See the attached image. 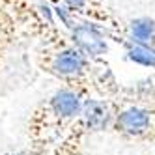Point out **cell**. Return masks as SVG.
<instances>
[{
	"instance_id": "6da1fadb",
	"label": "cell",
	"mask_w": 155,
	"mask_h": 155,
	"mask_svg": "<svg viewBox=\"0 0 155 155\" xmlns=\"http://www.w3.org/2000/svg\"><path fill=\"white\" fill-rule=\"evenodd\" d=\"M34 62L41 73L73 90L84 99H112L121 95V86L110 65H99L71 41L62 26L54 23L49 34L38 41Z\"/></svg>"
},
{
	"instance_id": "7a4b0ae2",
	"label": "cell",
	"mask_w": 155,
	"mask_h": 155,
	"mask_svg": "<svg viewBox=\"0 0 155 155\" xmlns=\"http://www.w3.org/2000/svg\"><path fill=\"white\" fill-rule=\"evenodd\" d=\"M84 105V97L68 88H58L32 108L26 120V148L47 155L54 144L75 124Z\"/></svg>"
},
{
	"instance_id": "3957f363",
	"label": "cell",
	"mask_w": 155,
	"mask_h": 155,
	"mask_svg": "<svg viewBox=\"0 0 155 155\" xmlns=\"http://www.w3.org/2000/svg\"><path fill=\"white\" fill-rule=\"evenodd\" d=\"M124 105L125 101L121 95L112 99H84L79 118L47 155H86V140L112 129Z\"/></svg>"
},
{
	"instance_id": "277c9868",
	"label": "cell",
	"mask_w": 155,
	"mask_h": 155,
	"mask_svg": "<svg viewBox=\"0 0 155 155\" xmlns=\"http://www.w3.org/2000/svg\"><path fill=\"white\" fill-rule=\"evenodd\" d=\"M52 9L64 12L75 19L90 21L101 26L108 39L125 34V23L121 21L105 0H43Z\"/></svg>"
},
{
	"instance_id": "5b68a950",
	"label": "cell",
	"mask_w": 155,
	"mask_h": 155,
	"mask_svg": "<svg viewBox=\"0 0 155 155\" xmlns=\"http://www.w3.org/2000/svg\"><path fill=\"white\" fill-rule=\"evenodd\" d=\"M54 12H56L60 23L64 25V30L68 32L71 41L88 58L99 65H108V62H107L108 45H107V36L101 26L90 23V21L75 19L64 12H58V9H54Z\"/></svg>"
},
{
	"instance_id": "8992f818",
	"label": "cell",
	"mask_w": 155,
	"mask_h": 155,
	"mask_svg": "<svg viewBox=\"0 0 155 155\" xmlns=\"http://www.w3.org/2000/svg\"><path fill=\"white\" fill-rule=\"evenodd\" d=\"M110 131L125 142L155 144V107L125 103L118 112Z\"/></svg>"
},
{
	"instance_id": "52a82bcc",
	"label": "cell",
	"mask_w": 155,
	"mask_h": 155,
	"mask_svg": "<svg viewBox=\"0 0 155 155\" xmlns=\"http://www.w3.org/2000/svg\"><path fill=\"white\" fill-rule=\"evenodd\" d=\"M21 41H26V36L23 34L17 21L0 6V71L6 64L9 49L15 47Z\"/></svg>"
},
{
	"instance_id": "ba28073f",
	"label": "cell",
	"mask_w": 155,
	"mask_h": 155,
	"mask_svg": "<svg viewBox=\"0 0 155 155\" xmlns=\"http://www.w3.org/2000/svg\"><path fill=\"white\" fill-rule=\"evenodd\" d=\"M124 39H129L138 45H146L155 49V21L150 17H138L125 23V34L120 36ZM118 39V38H114ZM112 39V41H114Z\"/></svg>"
},
{
	"instance_id": "9c48e42d",
	"label": "cell",
	"mask_w": 155,
	"mask_h": 155,
	"mask_svg": "<svg viewBox=\"0 0 155 155\" xmlns=\"http://www.w3.org/2000/svg\"><path fill=\"white\" fill-rule=\"evenodd\" d=\"M114 41L121 45V49L125 51V56H127L131 62L155 69V49H153V47L138 45V43H133V41L124 39V38H118V39H114Z\"/></svg>"
},
{
	"instance_id": "30bf717a",
	"label": "cell",
	"mask_w": 155,
	"mask_h": 155,
	"mask_svg": "<svg viewBox=\"0 0 155 155\" xmlns=\"http://www.w3.org/2000/svg\"><path fill=\"white\" fill-rule=\"evenodd\" d=\"M8 155H38V153L32 151L30 148H25V150H19V151H13V153H8Z\"/></svg>"
}]
</instances>
